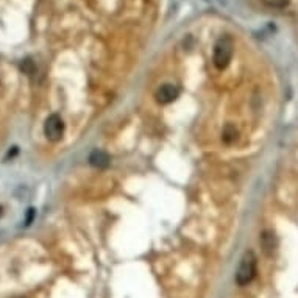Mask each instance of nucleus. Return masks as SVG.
<instances>
[{"label":"nucleus","instance_id":"f257e3e1","mask_svg":"<svg viewBox=\"0 0 298 298\" xmlns=\"http://www.w3.org/2000/svg\"><path fill=\"white\" fill-rule=\"evenodd\" d=\"M258 273V258L255 255V251H245V255L242 256L238 272H236V284L240 287L248 286L253 279H255Z\"/></svg>","mask_w":298,"mask_h":298},{"label":"nucleus","instance_id":"20e7f679","mask_svg":"<svg viewBox=\"0 0 298 298\" xmlns=\"http://www.w3.org/2000/svg\"><path fill=\"white\" fill-rule=\"evenodd\" d=\"M178 95H179V88L175 85L167 83V85H162L158 89L156 94H155V98H156V102L161 105H169V103L175 102Z\"/></svg>","mask_w":298,"mask_h":298},{"label":"nucleus","instance_id":"f03ea898","mask_svg":"<svg viewBox=\"0 0 298 298\" xmlns=\"http://www.w3.org/2000/svg\"><path fill=\"white\" fill-rule=\"evenodd\" d=\"M233 53H234V41L230 36H222L214 46V55H212L214 66L220 70L228 67L233 58Z\"/></svg>","mask_w":298,"mask_h":298},{"label":"nucleus","instance_id":"6e6552de","mask_svg":"<svg viewBox=\"0 0 298 298\" xmlns=\"http://www.w3.org/2000/svg\"><path fill=\"white\" fill-rule=\"evenodd\" d=\"M21 69H22L24 74H27V75H33V74H34V70H36V67H34V64H33V61L29 60V58L22 61Z\"/></svg>","mask_w":298,"mask_h":298},{"label":"nucleus","instance_id":"0eeeda50","mask_svg":"<svg viewBox=\"0 0 298 298\" xmlns=\"http://www.w3.org/2000/svg\"><path fill=\"white\" fill-rule=\"evenodd\" d=\"M222 139H223V142H227V144H231V142H234L238 139V131H236V128H234L233 125H227L223 128V131H222Z\"/></svg>","mask_w":298,"mask_h":298},{"label":"nucleus","instance_id":"1a4fd4ad","mask_svg":"<svg viewBox=\"0 0 298 298\" xmlns=\"http://www.w3.org/2000/svg\"><path fill=\"white\" fill-rule=\"evenodd\" d=\"M0 214H2V208H0Z\"/></svg>","mask_w":298,"mask_h":298},{"label":"nucleus","instance_id":"423d86ee","mask_svg":"<svg viewBox=\"0 0 298 298\" xmlns=\"http://www.w3.org/2000/svg\"><path fill=\"white\" fill-rule=\"evenodd\" d=\"M110 155L102 150H94L91 153V156H89V164L95 169H106L110 166Z\"/></svg>","mask_w":298,"mask_h":298},{"label":"nucleus","instance_id":"39448f33","mask_svg":"<svg viewBox=\"0 0 298 298\" xmlns=\"http://www.w3.org/2000/svg\"><path fill=\"white\" fill-rule=\"evenodd\" d=\"M259 243H261V248H263L264 255L267 258L275 256L276 248H278V239H276L273 231H270V230L263 231V234H261V238H259Z\"/></svg>","mask_w":298,"mask_h":298},{"label":"nucleus","instance_id":"7ed1b4c3","mask_svg":"<svg viewBox=\"0 0 298 298\" xmlns=\"http://www.w3.org/2000/svg\"><path fill=\"white\" fill-rule=\"evenodd\" d=\"M44 133L50 142L61 141L62 134H64V122L58 114H52L47 117L46 123H44Z\"/></svg>","mask_w":298,"mask_h":298}]
</instances>
